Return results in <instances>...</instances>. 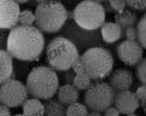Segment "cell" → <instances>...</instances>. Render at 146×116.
I'll return each mask as SVG.
<instances>
[{
	"label": "cell",
	"mask_w": 146,
	"mask_h": 116,
	"mask_svg": "<svg viewBox=\"0 0 146 116\" xmlns=\"http://www.w3.org/2000/svg\"><path fill=\"white\" fill-rule=\"evenodd\" d=\"M14 116H26L25 114H17V115H14Z\"/></svg>",
	"instance_id": "33"
},
{
	"label": "cell",
	"mask_w": 146,
	"mask_h": 116,
	"mask_svg": "<svg viewBox=\"0 0 146 116\" xmlns=\"http://www.w3.org/2000/svg\"><path fill=\"white\" fill-rule=\"evenodd\" d=\"M35 25L42 33L59 32L68 19V11L60 1H40L35 7Z\"/></svg>",
	"instance_id": "4"
},
{
	"label": "cell",
	"mask_w": 146,
	"mask_h": 116,
	"mask_svg": "<svg viewBox=\"0 0 146 116\" xmlns=\"http://www.w3.org/2000/svg\"><path fill=\"white\" fill-rule=\"evenodd\" d=\"M45 48L42 32L34 26H20L11 29L6 40V50L20 61H35Z\"/></svg>",
	"instance_id": "1"
},
{
	"label": "cell",
	"mask_w": 146,
	"mask_h": 116,
	"mask_svg": "<svg viewBox=\"0 0 146 116\" xmlns=\"http://www.w3.org/2000/svg\"><path fill=\"white\" fill-rule=\"evenodd\" d=\"M85 73L96 81L104 80L113 72L114 59L111 52L103 47H92L80 55Z\"/></svg>",
	"instance_id": "5"
},
{
	"label": "cell",
	"mask_w": 146,
	"mask_h": 116,
	"mask_svg": "<svg viewBox=\"0 0 146 116\" xmlns=\"http://www.w3.org/2000/svg\"><path fill=\"white\" fill-rule=\"evenodd\" d=\"M73 86H74L78 90H87L88 87L92 85V79H91L86 73L77 74L73 80Z\"/></svg>",
	"instance_id": "19"
},
{
	"label": "cell",
	"mask_w": 146,
	"mask_h": 116,
	"mask_svg": "<svg viewBox=\"0 0 146 116\" xmlns=\"http://www.w3.org/2000/svg\"><path fill=\"white\" fill-rule=\"evenodd\" d=\"M114 107L119 110L120 114L131 115L137 111V109L140 107V103L137 99V96L133 92L126 90L115 93L114 96Z\"/></svg>",
	"instance_id": "11"
},
{
	"label": "cell",
	"mask_w": 146,
	"mask_h": 116,
	"mask_svg": "<svg viewBox=\"0 0 146 116\" xmlns=\"http://www.w3.org/2000/svg\"><path fill=\"white\" fill-rule=\"evenodd\" d=\"M138 15L132 10H125L121 13H117L114 15V22L120 26V28L126 31L127 28H132L138 24Z\"/></svg>",
	"instance_id": "16"
},
{
	"label": "cell",
	"mask_w": 146,
	"mask_h": 116,
	"mask_svg": "<svg viewBox=\"0 0 146 116\" xmlns=\"http://www.w3.org/2000/svg\"><path fill=\"white\" fill-rule=\"evenodd\" d=\"M45 58L53 70L67 72L80 58L78 48L71 40L64 37L53 38L46 46Z\"/></svg>",
	"instance_id": "3"
},
{
	"label": "cell",
	"mask_w": 146,
	"mask_h": 116,
	"mask_svg": "<svg viewBox=\"0 0 146 116\" xmlns=\"http://www.w3.org/2000/svg\"><path fill=\"white\" fill-rule=\"evenodd\" d=\"M137 32H138V42L144 49H146V13L137 24Z\"/></svg>",
	"instance_id": "21"
},
{
	"label": "cell",
	"mask_w": 146,
	"mask_h": 116,
	"mask_svg": "<svg viewBox=\"0 0 146 116\" xmlns=\"http://www.w3.org/2000/svg\"><path fill=\"white\" fill-rule=\"evenodd\" d=\"M88 116H104V115H102V113H98V111H91L88 113Z\"/></svg>",
	"instance_id": "32"
},
{
	"label": "cell",
	"mask_w": 146,
	"mask_h": 116,
	"mask_svg": "<svg viewBox=\"0 0 146 116\" xmlns=\"http://www.w3.org/2000/svg\"><path fill=\"white\" fill-rule=\"evenodd\" d=\"M135 74H137V77H138L139 82L144 86H146V58H144L140 64L137 66L135 68Z\"/></svg>",
	"instance_id": "23"
},
{
	"label": "cell",
	"mask_w": 146,
	"mask_h": 116,
	"mask_svg": "<svg viewBox=\"0 0 146 116\" xmlns=\"http://www.w3.org/2000/svg\"><path fill=\"white\" fill-rule=\"evenodd\" d=\"M72 72L74 73L76 75H77V74H83V73H85L84 65H83V62H81V59H80V58L74 62V65L72 66Z\"/></svg>",
	"instance_id": "28"
},
{
	"label": "cell",
	"mask_w": 146,
	"mask_h": 116,
	"mask_svg": "<svg viewBox=\"0 0 146 116\" xmlns=\"http://www.w3.org/2000/svg\"><path fill=\"white\" fill-rule=\"evenodd\" d=\"M106 11L102 3L93 0H84L73 10V20L79 27L86 31L102 28L105 24Z\"/></svg>",
	"instance_id": "6"
},
{
	"label": "cell",
	"mask_w": 146,
	"mask_h": 116,
	"mask_svg": "<svg viewBox=\"0 0 146 116\" xmlns=\"http://www.w3.org/2000/svg\"><path fill=\"white\" fill-rule=\"evenodd\" d=\"M23 114L26 116H44L45 104L38 99H29L23 104Z\"/></svg>",
	"instance_id": "17"
},
{
	"label": "cell",
	"mask_w": 146,
	"mask_h": 116,
	"mask_svg": "<svg viewBox=\"0 0 146 116\" xmlns=\"http://www.w3.org/2000/svg\"><path fill=\"white\" fill-rule=\"evenodd\" d=\"M19 24H20V26H33V24H35L34 12L29 11V10L21 11L20 18H19Z\"/></svg>",
	"instance_id": "22"
},
{
	"label": "cell",
	"mask_w": 146,
	"mask_h": 116,
	"mask_svg": "<svg viewBox=\"0 0 146 116\" xmlns=\"http://www.w3.org/2000/svg\"><path fill=\"white\" fill-rule=\"evenodd\" d=\"M0 116H12L10 108L6 106H3V104L0 106Z\"/></svg>",
	"instance_id": "30"
},
{
	"label": "cell",
	"mask_w": 146,
	"mask_h": 116,
	"mask_svg": "<svg viewBox=\"0 0 146 116\" xmlns=\"http://www.w3.org/2000/svg\"><path fill=\"white\" fill-rule=\"evenodd\" d=\"M126 5L134 11H146V0H127Z\"/></svg>",
	"instance_id": "24"
},
{
	"label": "cell",
	"mask_w": 146,
	"mask_h": 116,
	"mask_svg": "<svg viewBox=\"0 0 146 116\" xmlns=\"http://www.w3.org/2000/svg\"><path fill=\"white\" fill-rule=\"evenodd\" d=\"M108 4H110V6H111L112 11L115 12V14L124 12L126 10V7H127L126 1H124V0H111V1H108Z\"/></svg>",
	"instance_id": "25"
},
{
	"label": "cell",
	"mask_w": 146,
	"mask_h": 116,
	"mask_svg": "<svg viewBox=\"0 0 146 116\" xmlns=\"http://www.w3.org/2000/svg\"><path fill=\"white\" fill-rule=\"evenodd\" d=\"M125 37H126V40L138 41V32H137V27L127 28V29L125 31Z\"/></svg>",
	"instance_id": "27"
},
{
	"label": "cell",
	"mask_w": 146,
	"mask_h": 116,
	"mask_svg": "<svg viewBox=\"0 0 146 116\" xmlns=\"http://www.w3.org/2000/svg\"><path fill=\"white\" fill-rule=\"evenodd\" d=\"M104 8H105V11L106 12H112V8H111V6H110V4H108V1H104Z\"/></svg>",
	"instance_id": "31"
},
{
	"label": "cell",
	"mask_w": 146,
	"mask_h": 116,
	"mask_svg": "<svg viewBox=\"0 0 146 116\" xmlns=\"http://www.w3.org/2000/svg\"><path fill=\"white\" fill-rule=\"evenodd\" d=\"M120 113L115 107H110L108 109H106L104 111V116H119Z\"/></svg>",
	"instance_id": "29"
},
{
	"label": "cell",
	"mask_w": 146,
	"mask_h": 116,
	"mask_svg": "<svg viewBox=\"0 0 146 116\" xmlns=\"http://www.w3.org/2000/svg\"><path fill=\"white\" fill-rule=\"evenodd\" d=\"M67 107L61 103L58 99H51L45 103V115L44 116H66Z\"/></svg>",
	"instance_id": "18"
},
{
	"label": "cell",
	"mask_w": 146,
	"mask_h": 116,
	"mask_svg": "<svg viewBox=\"0 0 146 116\" xmlns=\"http://www.w3.org/2000/svg\"><path fill=\"white\" fill-rule=\"evenodd\" d=\"M29 90L26 85L11 79L0 86V102L8 108H17L29 100Z\"/></svg>",
	"instance_id": "8"
},
{
	"label": "cell",
	"mask_w": 146,
	"mask_h": 116,
	"mask_svg": "<svg viewBox=\"0 0 146 116\" xmlns=\"http://www.w3.org/2000/svg\"><path fill=\"white\" fill-rule=\"evenodd\" d=\"M143 108H144V110H145V113H146V102H145V104L143 106Z\"/></svg>",
	"instance_id": "34"
},
{
	"label": "cell",
	"mask_w": 146,
	"mask_h": 116,
	"mask_svg": "<svg viewBox=\"0 0 146 116\" xmlns=\"http://www.w3.org/2000/svg\"><path fill=\"white\" fill-rule=\"evenodd\" d=\"M134 83L133 74L127 69L119 68L115 69L108 76V85L112 87L115 93L130 90V88Z\"/></svg>",
	"instance_id": "12"
},
{
	"label": "cell",
	"mask_w": 146,
	"mask_h": 116,
	"mask_svg": "<svg viewBox=\"0 0 146 116\" xmlns=\"http://www.w3.org/2000/svg\"><path fill=\"white\" fill-rule=\"evenodd\" d=\"M20 6L13 0L0 1V27L3 29H13L19 24Z\"/></svg>",
	"instance_id": "10"
},
{
	"label": "cell",
	"mask_w": 146,
	"mask_h": 116,
	"mask_svg": "<svg viewBox=\"0 0 146 116\" xmlns=\"http://www.w3.org/2000/svg\"><path fill=\"white\" fill-rule=\"evenodd\" d=\"M66 116H88V109L85 104L77 102L67 106Z\"/></svg>",
	"instance_id": "20"
},
{
	"label": "cell",
	"mask_w": 146,
	"mask_h": 116,
	"mask_svg": "<svg viewBox=\"0 0 146 116\" xmlns=\"http://www.w3.org/2000/svg\"><path fill=\"white\" fill-rule=\"evenodd\" d=\"M115 92L108 82L96 81L88 87L84 94V102L91 111L104 113L114 102Z\"/></svg>",
	"instance_id": "7"
},
{
	"label": "cell",
	"mask_w": 146,
	"mask_h": 116,
	"mask_svg": "<svg viewBox=\"0 0 146 116\" xmlns=\"http://www.w3.org/2000/svg\"><path fill=\"white\" fill-rule=\"evenodd\" d=\"M57 97H58V100L61 103H64L65 106H71L73 103H77L78 102L79 90L73 85L65 83L64 86H61L59 88Z\"/></svg>",
	"instance_id": "15"
},
{
	"label": "cell",
	"mask_w": 146,
	"mask_h": 116,
	"mask_svg": "<svg viewBox=\"0 0 146 116\" xmlns=\"http://www.w3.org/2000/svg\"><path fill=\"white\" fill-rule=\"evenodd\" d=\"M123 29L120 26H118L115 22H105L102 28H100V34L104 42L106 43H114L119 41L123 37Z\"/></svg>",
	"instance_id": "14"
},
{
	"label": "cell",
	"mask_w": 146,
	"mask_h": 116,
	"mask_svg": "<svg viewBox=\"0 0 146 116\" xmlns=\"http://www.w3.org/2000/svg\"><path fill=\"white\" fill-rule=\"evenodd\" d=\"M117 55L126 66H138L144 59V48L138 41L124 40L117 47Z\"/></svg>",
	"instance_id": "9"
},
{
	"label": "cell",
	"mask_w": 146,
	"mask_h": 116,
	"mask_svg": "<svg viewBox=\"0 0 146 116\" xmlns=\"http://www.w3.org/2000/svg\"><path fill=\"white\" fill-rule=\"evenodd\" d=\"M134 94H135V96H137V99H138L139 103H140L141 106H144L145 102H146V86H144V85L139 86L138 88L135 89Z\"/></svg>",
	"instance_id": "26"
},
{
	"label": "cell",
	"mask_w": 146,
	"mask_h": 116,
	"mask_svg": "<svg viewBox=\"0 0 146 116\" xmlns=\"http://www.w3.org/2000/svg\"><path fill=\"white\" fill-rule=\"evenodd\" d=\"M13 56L6 49L0 50V82L4 83L13 76Z\"/></svg>",
	"instance_id": "13"
},
{
	"label": "cell",
	"mask_w": 146,
	"mask_h": 116,
	"mask_svg": "<svg viewBox=\"0 0 146 116\" xmlns=\"http://www.w3.org/2000/svg\"><path fill=\"white\" fill-rule=\"evenodd\" d=\"M26 87L33 99L48 101L58 94L59 77L57 72L47 66L34 67L27 75Z\"/></svg>",
	"instance_id": "2"
},
{
	"label": "cell",
	"mask_w": 146,
	"mask_h": 116,
	"mask_svg": "<svg viewBox=\"0 0 146 116\" xmlns=\"http://www.w3.org/2000/svg\"><path fill=\"white\" fill-rule=\"evenodd\" d=\"M127 116H138V115H135V114H131V115H127Z\"/></svg>",
	"instance_id": "35"
}]
</instances>
